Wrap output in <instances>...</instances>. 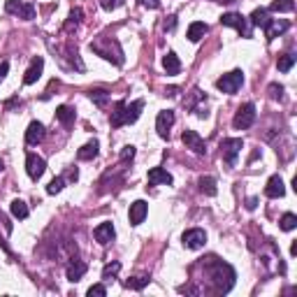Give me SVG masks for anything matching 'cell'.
<instances>
[{
    "label": "cell",
    "mask_w": 297,
    "mask_h": 297,
    "mask_svg": "<svg viewBox=\"0 0 297 297\" xmlns=\"http://www.w3.org/2000/svg\"><path fill=\"white\" fill-rule=\"evenodd\" d=\"M144 102L142 100H135V102H116L114 105V112L109 116V123L112 128H121L126 123H135L140 119V112H142Z\"/></svg>",
    "instance_id": "cell-1"
},
{
    "label": "cell",
    "mask_w": 297,
    "mask_h": 297,
    "mask_svg": "<svg viewBox=\"0 0 297 297\" xmlns=\"http://www.w3.org/2000/svg\"><path fill=\"white\" fill-rule=\"evenodd\" d=\"M91 51H95L98 56H102L105 61H114L116 65H121L123 63L121 47H119L114 40H109V37H100V40L91 42Z\"/></svg>",
    "instance_id": "cell-2"
},
{
    "label": "cell",
    "mask_w": 297,
    "mask_h": 297,
    "mask_svg": "<svg viewBox=\"0 0 297 297\" xmlns=\"http://www.w3.org/2000/svg\"><path fill=\"white\" fill-rule=\"evenodd\" d=\"M242 148H244V142L239 137H228V140H223L221 142V155H223V160H225L228 167H235L237 155H239Z\"/></svg>",
    "instance_id": "cell-3"
},
{
    "label": "cell",
    "mask_w": 297,
    "mask_h": 297,
    "mask_svg": "<svg viewBox=\"0 0 297 297\" xmlns=\"http://www.w3.org/2000/svg\"><path fill=\"white\" fill-rule=\"evenodd\" d=\"M253 121H256V105L253 102H244L242 107L237 109L235 119H232V126L237 130H246L253 126Z\"/></svg>",
    "instance_id": "cell-4"
},
{
    "label": "cell",
    "mask_w": 297,
    "mask_h": 297,
    "mask_svg": "<svg viewBox=\"0 0 297 297\" xmlns=\"http://www.w3.org/2000/svg\"><path fill=\"white\" fill-rule=\"evenodd\" d=\"M242 84H244V72L242 70H232V72H228V74H223L221 79H216V86H218V91H223V93H237L239 88H242Z\"/></svg>",
    "instance_id": "cell-5"
},
{
    "label": "cell",
    "mask_w": 297,
    "mask_h": 297,
    "mask_svg": "<svg viewBox=\"0 0 297 297\" xmlns=\"http://www.w3.org/2000/svg\"><path fill=\"white\" fill-rule=\"evenodd\" d=\"M181 142L186 144V148H190L193 153H197V155H204V153H207V144H204V140L197 135L195 130H183Z\"/></svg>",
    "instance_id": "cell-6"
},
{
    "label": "cell",
    "mask_w": 297,
    "mask_h": 297,
    "mask_svg": "<svg viewBox=\"0 0 297 297\" xmlns=\"http://www.w3.org/2000/svg\"><path fill=\"white\" fill-rule=\"evenodd\" d=\"M181 239H183V246H186V249L197 251V249H202L204 242H207V232L200 228H193V230H186Z\"/></svg>",
    "instance_id": "cell-7"
},
{
    "label": "cell",
    "mask_w": 297,
    "mask_h": 297,
    "mask_svg": "<svg viewBox=\"0 0 297 297\" xmlns=\"http://www.w3.org/2000/svg\"><path fill=\"white\" fill-rule=\"evenodd\" d=\"M26 169H28V176H30L33 181H37V179L44 174V169H47V162H44V158H40L37 153H28V158H26Z\"/></svg>",
    "instance_id": "cell-8"
},
{
    "label": "cell",
    "mask_w": 297,
    "mask_h": 297,
    "mask_svg": "<svg viewBox=\"0 0 297 297\" xmlns=\"http://www.w3.org/2000/svg\"><path fill=\"white\" fill-rule=\"evenodd\" d=\"M172 126H174V112H172V109H162L160 114H158V119H155V130H158V135H160L162 140H167Z\"/></svg>",
    "instance_id": "cell-9"
},
{
    "label": "cell",
    "mask_w": 297,
    "mask_h": 297,
    "mask_svg": "<svg viewBox=\"0 0 297 297\" xmlns=\"http://www.w3.org/2000/svg\"><path fill=\"white\" fill-rule=\"evenodd\" d=\"M221 23H223V26H228V28H235V30H239L244 37H251V30L246 28V21H244L242 14H235V12L223 14V16H221Z\"/></svg>",
    "instance_id": "cell-10"
},
{
    "label": "cell",
    "mask_w": 297,
    "mask_h": 297,
    "mask_svg": "<svg viewBox=\"0 0 297 297\" xmlns=\"http://www.w3.org/2000/svg\"><path fill=\"white\" fill-rule=\"evenodd\" d=\"M148 214V204L144 200H137V202L130 204V211H128V218H130V225H140V223L147 218Z\"/></svg>",
    "instance_id": "cell-11"
},
{
    "label": "cell",
    "mask_w": 297,
    "mask_h": 297,
    "mask_svg": "<svg viewBox=\"0 0 297 297\" xmlns=\"http://www.w3.org/2000/svg\"><path fill=\"white\" fill-rule=\"evenodd\" d=\"M284 193H286V186L281 181V176L279 174L270 176V181L265 186V195L270 197V200H279V197H284Z\"/></svg>",
    "instance_id": "cell-12"
},
{
    "label": "cell",
    "mask_w": 297,
    "mask_h": 297,
    "mask_svg": "<svg viewBox=\"0 0 297 297\" xmlns=\"http://www.w3.org/2000/svg\"><path fill=\"white\" fill-rule=\"evenodd\" d=\"M172 174H169L167 169H162V167H153L151 172H148V183L151 186H172Z\"/></svg>",
    "instance_id": "cell-13"
},
{
    "label": "cell",
    "mask_w": 297,
    "mask_h": 297,
    "mask_svg": "<svg viewBox=\"0 0 297 297\" xmlns=\"http://www.w3.org/2000/svg\"><path fill=\"white\" fill-rule=\"evenodd\" d=\"M114 225L109 221H105V223H100L98 228L93 230V237H95V242H100V244H109V242H114Z\"/></svg>",
    "instance_id": "cell-14"
},
{
    "label": "cell",
    "mask_w": 297,
    "mask_h": 297,
    "mask_svg": "<svg viewBox=\"0 0 297 297\" xmlns=\"http://www.w3.org/2000/svg\"><path fill=\"white\" fill-rule=\"evenodd\" d=\"M42 70H44V58H42V56H37V58H33L30 68H28L26 74H23V84H35V81L40 79Z\"/></svg>",
    "instance_id": "cell-15"
},
{
    "label": "cell",
    "mask_w": 297,
    "mask_h": 297,
    "mask_svg": "<svg viewBox=\"0 0 297 297\" xmlns=\"http://www.w3.org/2000/svg\"><path fill=\"white\" fill-rule=\"evenodd\" d=\"M44 140V126L40 121H33L26 130V142L28 144H40Z\"/></svg>",
    "instance_id": "cell-16"
},
{
    "label": "cell",
    "mask_w": 297,
    "mask_h": 297,
    "mask_svg": "<svg viewBox=\"0 0 297 297\" xmlns=\"http://www.w3.org/2000/svg\"><path fill=\"white\" fill-rule=\"evenodd\" d=\"M162 68L167 74H179L181 72V61H179V56L174 51H167V56L162 58Z\"/></svg>",
    "instance_id": "cell-17"
},
{
    "label": "cell",
    "mask_w": 297,
    "mask_h": 297,
    "mask_svg": "<svg viewBox=\"0 0 297 297\" xmlns=\"http://www.w3.org/2000/svg\"><path fill=\"white\" fill-rule=\"evenodd\" d=\"M207 33H209V26L202 23V21H195V23H190V26H188V33H186V35H188L190 42H200Z\"/></svg>",
    "instance_id": "cell-18"
},
{
    "label": "cell",
    "mask_w": 297,
    "mask_h": 297,
    "mask_svg": "<svg viewBox=\"0 0 297 297\" xmlns=\"http://www.w3.org/2000/svg\"><path fill=\"white\" fill-rule=\"evenodd\" d=\"M270 12H267V9H263V7H260V9H253V14H251V26H256V28H267L270 26Z\"/></svg>",
    "instance_id": "cell-19"
},
{
    "label": "cell",
    "mask_w": 297,
    "mask_h": 297,
    "mask_svg": "<svg viewBox=\"0 0 297 297\" xmlns=\"http://www.w3.org/2000/svg\"><path fill=\"white\" fill-rule=\"evenodd\" d=\"M288 30V21H270V26L265 28V33H267V40H274L279 35H284Z\"/></svg>",
    "instance_id": "cell-20"
},
{
    "label": "cell",
    "mask_w": 297,
    "mask_h": 297,
    "mask_svg": "<svg viewBox=\"0 0 297 297\" xmlns=\"http://www.w3.org/2000/svg\"><path fill=\"white\" fill-rule=\"evenodd\" d=\"M98 148H100V144L95 142V140L93 142H86L77 151V158H79V160H93L95 155H98Z\"/></svg>",
    "instance_id": "cell-21"
},
{
    "label": "cell",
    "mask_w": 297,
    "mask_h": 297,
    "mask_svg": "<svg viewBox=\"0 0 297 297\" xmlns=\"http://www.w3.org/2000/svg\"><path fill=\"white\" fill-rule=\"evenodd\" d=\"M65 274H68V279L72 281V284H74V281H79V279L86 274V263H81V260H74V263L68 265V272H65Z\"/></svg>",
    "instance_id": "cell-22"
},
{
    "label": "cell",
    "mask_w": 297,
    "mask_h": 297,
    "mask_svg": "<svg viewBox=\"0 0 297 297\" xmlns=\"http://www.w3.org/2000/svg\"><path fill=\"white\" fill-rule=\"evenodd\" d=\"M56 119L61 123H65V126H70V123H74V109L68 107V105H61L56 109Z\"/></svg>",
    "instance_id": "cell-23"
},
{
    "label": "cell",
    "mask_w": 297,
    "mask_h": 297,
    "mask_svg": "<svg viewBox=\"0 0 297 297\" xmlns=\"http://www.w3.org/2000/svg\"><path fill=\"white\" fill-rule=\"evenodd\" d=\"M9 209H12V216L19 218V221L28 218V204L23 202V200H14V202L9 204Z\"/></svg>",
    "instance_id": "cell-24"
},
{
    "label": "cell",
    "mask_w": 297,
    "mask_h": 297,
    "mask_svg": "<svg viewBox=\"0 0 297 297\" xmlns=\"http://www.w3.org/2000/svg\"><path fill=\"white\" fill-rule=\"evenodd\" d=\"M200 190H202L204 195H216V179L214 176H202L200 181H197Z\"/></svg>",
    "instance_id": "cell-25"
},
{
    "label": "cell",
    "mask_w": 297,
    "mask_h": 297,
    "mask_svg": "<svg viewBox=\"0 0 297 297\" xmlns=\"http://www.w3.org/2000/svg\"><path fill=\"white\" fill-rule=\"evenodd\" d=\"M293 9H295V2H293V0H274L270 7V12H279V14L293 12Z\"/></svg>",
    "instance_id": "cell-26"
},
{
    "label": "cell",
    "mask_w": 297,
    "mask_h": 297,
    "mask_svg": "<svg viewBox=\"0 0 297 297\" xmlns=\"http://www.w3.org/2000/svg\"><path fill=\"white\" fill-rule=\"evenodd\" d=\"M293 65H295V54H284V56H279V63H277L279 72H288Z\"/></svg>",
    "instance_id": "cell-27"
},
{
    "label": "cell",
    "mask_w": 297,
    "mask_h": 297,
    "mask_svg": "<svg viewBox=\"0 0 297 297\" xmlns=\"http://www.w3.org/2000/svg\"><path fill=\"white\" fill-rule=\"evenodd\" d=\"M148 281H151V279H148L147 274H142V277H133V279H128V281H126V288H133V291H142V288L148 284Z\"/></svg>",
    "instance_id": "cell-28"
},
{
    "label": "cell",
    "mask_w": 297,
    "mask_h": 297,
    "mask_svg": "<svg viewBox=\"0 0 297 297\" xmlns=\"http://www.w3.org/2000/svg\"><path fill=\"white\" fill-rule=\"evenodd\" d=\"M279 225H281V230L291 232V230L297 228V216H295V214H284V216H281V221H279Z\"/></svg>",
    "instance_id": "cell-29"
},
{
    "label": "cell",
    "mask_w": 297,
    "mask_h": 297,
    "mask_svg": "<svg viewBox=\"0 0 297 297\" xmlns=\"http://www.w3.org/2000/svg\"><path fill=\"white\" fill-rule=\"evenodd\" d=\"M63 188H65V176H56V179L49 181L47 193H49V195H56V193H61Z\"/></svg>",
    "instance_id": "cell-30"
},
{
    "label": "cell",
    "mask_w": 297,
    "mask_h": 297,
    "mask_svg": "<svg viewBox=\"0 0 297 297\" xmlns=\"http://www.w3.org/2000/svg\"><path fill=\"white\" fill-rule=\"evenodd\" d=\"M119 270H121V263H119V260H114V263L105 265V270H102V279H105V281L114 279L116 274H119Z\"/></svg>",
    "instance_id": "cell-31"
},
{
    "label": "cell",
    "mask_w": 297,
    "mask_h": 297,
    "mask_svg": "<svg viewBox=\"0 0 297 297\" xmlns=\"http://www.w3.org/2000/svg\"><path fill=\"white\" fill-rule=\"evenodd\" d=\"M88 98H91V100H93L98 107H105V105H107V93H105V91H100V88H98V91H91V93H88Z\"/></svg>",
    "instance_id": "cell-32"
},
{
    "label": "cell",
    "mask_w": 297,
    "mask_h": 297,
    "mask_svg": "<svg viewBox=\"0 0 297 297\" xmlns=\"http://www.w3.org/2000/svg\"><path fill=\"white\" fill-rule=\"evenodd\" d=\"M19 19H26V21L35 19V7L23 2V5H21V9H19Z\"/></svg>",
    "instance_id": "cell-33"
},
{
    "label": "cell",
    "mask_w": 297,
    "mask_h": 297,
    "mask_svg": "<svg viewBox=\"0 0 297 297\" xmlns=\"http://www.w3.org/2000/svg\"><path fill=\"white\" fill-rule=\"evenodd\" d=\"M86 295L88 297H105V295H107V288H105L102 284H95V286H91V288L86 291Z\"/></svg>",
    "instance_id": "cell-34"
},
{
    "label": "cell",
    "mask_w": 297,
    "mask_h": 297,
    "mask_svg": "<svg viewBox=\"0 0 297 297\" xmlns=\"http://www.w3.org/2000/svg\"><path fill=\"white\" fill-rule=\"evenodd\" d=\"M21 0H7L5 2V9H7V14H19V9H21Z\"/></svg>",
    "instance_id": "cell-35"
},
{
    "label": "cell",
    "mask_w": 297,
    "mask_h": 297,
    "mask_svg": "<svg viewBox=\"0 0 297 297\" xmlns=\"http://www.w3.org/2000/svg\"><path fill=\"white\" fill-rule=\"evenodd\" d=\"M81 9H72V14H70V21H68V26H65V30H70V28L72 26H77V23H79L81 21Z\"/></svg>",
    "instance_id": "cell-36"
},
{
    "label": "cell",
    "mask_w": 297,
    "mask_h": 297,
    "mask_svg": "<svg viewBox=\"0 0 297 297\" xmlns=\"http://www.w3.org/2000/svg\"><path fill=\"white\" fill-rule=\"evenodd\" d=\"M135 158V147H123V151H121V160L123 162H128V160H133Z\"/></svg>",
    "instance_id": "cell-37"
},
{
    "label": "cell",
    "mask_w": 297,
    "mask_h": 297,
    "mask_svg": "<svg viewBox=\"0 0 297 297\" xmlns=\"http://www.w3.org/2000/svg\"><path fill=\"white\" fill-rule=\"evenodd\" d=\"M281 93H284V88L279 86V84H272V86H270V98H274V100H281Z\"/></svg>",
    "instance_id": "cell-38"
},
{
    "label": "cell",
    "mask_w": 297,
    "mask_h": 297,
    "mask_svg": "<svg viewBox=\"0 0 297 297\" xmlns=\"http://www.w3.org/2000/svg\"><path fill=\"white\" fill-rule=\"evenodd\" d=\"M142 7H148V9H158L160 7V0H140Z\"/></svg>",
    "instance_id": "cell-39"
},
{
    "label": "cell",
    "mask_w": 297,
    "mask_h": 297,
    "mask_svg": "<svg viewBox=\"0 0 297 297\" xmlns=\"http://www.w3.org/2000/svg\"><path fill=\"white\" fill-rule=\"evenodd\" d=\"M121 2L123 0H102V7H105V9H116Z\"/></svg>",
    "instance_id": "cell-40"
},
{
    "label": "cell",
    "mask_w": 297,
    "mask_h": 297,
    "mask_svg": "<svg viewBox=\"0 0 297 297\" xmlns=\"http://www.w3.org/2000/svg\"><path fill=\"white\" fill-rule=\"evenodd\" d=\"M7 72H9V63H0V81L7 77Z\"/></svg>",
    "instance_id": "cell-41"
},
{
    "label": "cell",
    "mask_w": 297,
    "mask_h": 297,
    "mask_svg": "<svg viewBox=\"0 0 297 297\" xmlns=\"http://www.w3.org/2000/svg\"><path fill=\"white\" fill-rule=\"evenodd\" d=\"M176 26V16H169L167 21H165V30H174Z\"/></svg>",
    "instance_id": "cell-42"
},
{
    "label": "cell",
    "mask_w": 297,
    "mask_h": 297,
    "mask_svg": "<svg viewBox=\"0 0 297 297\" xmlns=\"http://www.w3.org/2000/svg\"><path fill=\"white\" fill-rule=\"evenodd\" d=\"M256 204H258V200H256V197H251L249 204H246V209H256Z\"/></svg>",
    "instance_id": "cell-43"
},
{
    "label": "cell",
    "mask_w": 297,
    "mask_h": 297,
    "mask_svg": "<svg viewBox=\"0 0 297 297\" xmlns=\"http://www.w3.org/2000/svg\"><path fill=\"white\" fill-rule=\"evenodd\" d=\"M291 256H297V242L291 244Z\"/></svg>",
    "instance_id": "cell-44"
},
{
    "label": "cell",
    "mask_w": 297,
    "mask_h": 297,
    "mask_svg": "<svg viewBox=\"0 0 297 297\" xmlns=\"http://www.w3.org/2000/svg\"><path fill=\"white\" fill-rule=\"evenodd\" d=\"M0 172H2V162H0Z\"/></svg>",
    "instance_id": "cell-45"
}]
</instances>
